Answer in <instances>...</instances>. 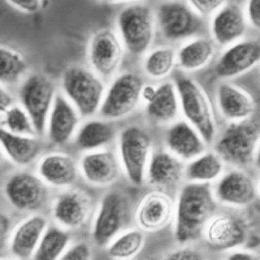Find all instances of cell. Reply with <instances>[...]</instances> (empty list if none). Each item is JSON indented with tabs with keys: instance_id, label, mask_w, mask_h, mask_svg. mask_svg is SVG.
<instances>
[{
	"instance_id": "obj_10",
	"label": "cell",
	"mask_w": 260,
	"mask_h": 260,
	"mask_svg": "<svg viewBox=\"0 0 260 260\" xmlns=\"http://www.w3.org/2000/svg\"><path fill=\"white\" fill-rule=\"evenodd\" d=\"M8 203L21 212H34L42 208L47 199V186L36 175L21 172L12 175L4 185Z\"/></svg>"
},
{
	"instance_id": "obj_1",
	"label": "cell",
	"mask_w": 260,
	"mask_h": 260,
	"mask_svg": "<svg viewBox=\"0 0 260 260\" xmlns=\"http://www.w3.org/2000/svg\"><path fill=\"white\" fill-rule=\"evenodd\" d=\"M216 198L210 183L190 182L182 187L176 206L175 237L178 243L198 240L212 219Z\"/></svg>"
},
{
	"instance_id": "obj_38",
	"label": "cell",
	"mask_w": 260,
	"mask_h": 260,
	"mask_svg": "<svg viewBox=\"0 0 260 260\" xmlns=\"http://www.w3.org/2000/svg\"><path fill=\"white\" fill-rule=\"evenodd\" d=\"M161 260H206L203 255L191 247H182L168 252Z\"/></svg>"
},
{
	"instance_id": "obj_14",
	"label": "cell",
	"mask_w": 260,
	"mask_h": 260,
	"mask_svg": "<svg viewBox=\"0 0 260 260\" xmlns=\"http://www.w3.org/2000/svg\"><path fill=\"white\" fill-rule=\"evenodd\" d=\"M91 212V198L78 189L68 190L57 197L52 204L55 221L67 229L83 226Z\"/></svg>"
},
{
	"instance_id": "obj_7",
	"label": "cell",
	"mask_w": 260,
	"mask_h": 260,
	"mask_svg": "<svg viewBox=\"0 0 260 260\" xmlns=\"http://www.w3.org/2000/svg\"><path fill=\"white\" fill-rule=\"evenodd\" d=\"M55 96V86L43 74H30L21 86V104L31 118L37 134H43L47 129V120Z\"/></svg>"
},
{
	"instance_id": "obj_17",
	"label": "cell",
	"mask_w": 260,
	"mask_h": 260,
	"mask_svg": "<svg viewBox=\"0 0 260 260\" xmlns=\"http://www.w3.org/2000/svg\"><path fill=\"white\" fill-rule=\"evenodd\" d=\"M215 198L226 206L245 207L256 198L257 189L247 173L231 171L222 176L215 187Z\"/></svg>"
},
{
	"instance_id": "obj_13",
	"label": "cell",
	"mask_w": 260,
	"mask_h": 260,
	"mask_svg": "<svg viewBox=\"0 0 260 260\" xmlns=\"http://www.w3.org/2000/svg\"><path fill=\"white\" fill-rule=\"evenodd\" d=\"M260 62V42L255 39L240 41L224 51L215 67L221 78H236L247 73Z\"/></svg>"
},
{
	"instance_id": "obj_9",
	"label": "cell",
	"mask_w": 260,
	"mask_h": 260,
	"mask_svg": "<svg viewBox=\"0 0 260 260\" xmlns=\"http://www.w3.org/2000/svg\"><path fill=\"white\" fill-rule=\"evenodd\" d=\"M142 87V81L136 74H120L104 94L101 115L108 120H117L129 116L141 101Z\"/></svg>"
},
{
	"instance_id": "obj_41",
	"label": "cell",
	"mask_w": 260,
	"mask_h": 260,
	"mask_svg": "<svg viewBox=\"0 0 260 260\" xmlns=\"http://www.w3.org/2000/svg\"><path fill=\"white\" fill-rule=\"evenodd\" d=\"M11 226H12V221L9 219V216L3 211H0V251L3 250L11 238Z\"/></svg>"
},
{
	"instance_id": "obj_32",
	"label": "cell",
	"mask_w": 260,
	"mask_h": 260,
	"mask_svg": "<svg viewBox=\"0 0 260 260\" xmlns=\"http://www.w3.org/2000/svg\"><path fill=\"white\" fill-rule=\"evenodd\" d=\"M146 238L142 231L130 229L118 234L108 245V255L113 260H132L142 251Z\"/></svg>"
},
{
	"instance_id": "obj_34",
	"label": "cell",
	"mask_w": 260,
	"mask_h": 260,
	"mask_svg": "<svg viewBox=\"0 0 260 260\" xmlns=\"http://www.w3.org/2000/svg\"><path fill=\"white\" fill-rule=\"evenodd\" d=\"M27 69L25 57L12 48L0 46V83H16Z\"/></svg>"
},
{
	"instance_id": "obj_21",
	"label": "cell",
	"mask_w": 260,
	"mask_h": 260,
	"mask_svg": "<svg viewBox=\"0 0 260 260\" xmlns=\"http://www.w3.org/2000/svg\"><path fill=\"white\" fill-rule=\"evenodd\" d=\"M46 231L47 220L43 216H29L27 219L22 220L11 233L9 250L17 259H31Z\"/></svg>"
},
{
	"instance_id": "obj_37",
	"label": "cell",
	"mask_w": 260,
	"mask_h": 260,
	"mask_svg": "<svg viewBox=\"0 0 260 260\" xmlns=\"http://www.w3.org/2000/svg\"><path fill=\"white\" fill-rule=\"evenodd\" d=\"M189 4L195 13H198L199 16H203L219 11L225 3L220 2V0H192Z\"/></svg>"
},
{
	"instance_id": "obj_40",
	"label": "cell",
	"mask_w": 260,
	"mask_h": 260,
	"mask_svg": "<svg viewBox=\"0 0 260 260\" xmlns=\"http://www.w3.org/2000/svg\"><path fill=\"white\" fill-rule=\"evenodd\" d=\"M8 3L26 13L38 12L39 9L45 7L43 4H47L46 2H39V0H9Z\"/></svg>"
},
{
	"instance_id": "obj_19",
	"label": "cell",
	"mask_w": 260,
	"mask_h": 260,
	"mask_svg": "<svg viewBox=\"0 0 260 260\" xmlns=\"http://www.w3.org/2000/svg\"><path fill=\"white\" fill-rule=\"evenodd\" d=\"M216 101L221 115L232 122L250 120L256 111L254 98L245 89L232 83L225 82L219 86Z\"/></svg>"
},
{
	"instance_id": "obj_47",
	"label": "cell",
	"mask_w": 260,
	"mask_h": 260,
	"mask_svg": "<svg viewBox=\"0 0 260 260\" xmlns=\"http://www.w3.org/2000/svg\"><path fill=\"white\" fill-rule=\"evenodd\" d=\"M0 260H17V259H0Z\"/></svg>"
},
{
	"instance_id": "obj_48",
	"label": "cell",
	"mask_w": 260,
	"mask_h": 260,
	"mask_svg": "<svg viewBox=\"0 0 260 260\" xmlns=\"http://www.w3.org/2000/svg\"><path fill=\"white\" fill-rule=\"evenodd\" d=\"M259 194H260V182H259Z\"/></svg>"
},
{
	"instance_id": "obj_15",
	"label": "cell",
	"mask_w": 260,
	"mask_h": 260,
	"mask_svg": "<svg viewBox=\"0 0 260 260\" xmlns=\"http://www.w3.org/2000/svg\"><path fill=\"white\" fill-rule=\"evenodd\" d=\"M204 237L208 245L219 251L236 250L247 238V232L242 220L233 216H216L204 228Z\"/></svg>"
},
{
	"instance_id": "obj_33",
	"label": "cell",
	"mask_w": 260,
	"mask_h": 260,
	"mask_svg": "<svg viewBox=\"0 0 260 260\" xmlns=\"http://www.w3.org/2000/svg\"><path fill=\"white\" fill-rule=\"evenodd\" d=\"M177 55L175 50L168 46H162L151 51L145 59V72L154 80L168 77L175 69Z\"/></svg>"
},
{
	"instance_id": "obj_3",
	"label": "cell",
	"mask_w": 260,
	"mask_h": 260,
	"mask_svg": "<svg viewBox=\"0 0 260 260\" xmlns=\"http://www.w3.org/2000/svg\"><path fill=\"white\" fill-rule=\"evenodd\" d=\"M260 139V124L252 120L232 122L216 143V154L240 168H246L255 161Z\"/></svg>"
},
{
	"instance_id": "obj_46",
	"label": "cell",
	"mask_w": 260,
	"mask_h": 260,
	"mask_svg": "<svg viewBox=\"0 0 260 260\" xmlns=\"http://www.w3.org/2000/svg\"><path fill=\"white\" fill-rule=\"evenodd\" d=\"M4 159H6V155H4L3 148H2V146H0V166L4 162Z\"/></svg>"
},
{
	"instance_id": "obj_8",
	"label": "cell",
	"mask_w": 260,
	"mask_h": 260,
	"mask_svg": "<svg viewBox=\"0 0 260 260\" xmlns=\"http://www.w3.org/2000/svg\"><path fill=\"white\" fill-rule=\"evenodd\" d=\"M127 222V201L121 191L107 192L101 202L92 225V241L98 246L110 245Z\"/></svg>"
},
{
	"instance_id": "obj_22",
	"label": "cell",
	"mask_w": 260,
	"mask_h": 260,
	"mask_svg": "<svg viewBox=\"0 0 260 260\" xmlns=\"http://www.w3.org/2000/svg\"><path fill=\"white\" fill-rule=\"evenodd\" d=\"M173 213V202L160 191L150 192L141 201L136 212L137 222L143 231L156 232L169 224Z\"/></svg>"
},
{
	"instance_id": "obj_28",
	"label": "cell",
	"mask_w": 260,
	"mask_h": 260,
	"mask_svg": "<svg viewBox=\"0 0 260 260\" xmlns=\"http://www.w3.org/2000/svg\"><path fill=\"white\" fill-rule=\"evenodd\" d=\"M215 55V46L207 38H197L187 42L180 48L177 61L181 69L195 72L207 67Z\"/></svg>"
},
{
	"instance_id": "obj_18",
	"label": "cell",
	"mask_w": 260,
	"mask_h": 260,
	"mask_svg": "<svg viewBox=\"0 0 260 260\" xmlns=\"http://www.w3.org/2000/svg\"><path fill=\"white\" fill-rule=\"evenodd\" d=\"M78 125V111L67 98L57 94L47 120V133L51 142L57 146L67 145L77 132Z\"/></svg>"
},
{
	"instance_id": "obj_20",
	"label": "cell",
	"mask_w": 260,
	"mask_h": 260,
	"mask_svg": "<svg viewBox=\"0 0 260 260\" xmlns=\"http://www.w3.org/2000/svg\"><path fill=\"white\" fill-rule=\"evenodd\" d=\"M83 178L94 186H107L117 180L120 164L112 151L96 150L85 154L80 162Z\"/></svg>"
},
{
	"instance_id": "obj_30",
	"label": "cell",
	"mask_w": 260,
	"mask_h": 260,
	"mask_svg": "<svg viewBox=\"0 0 260 260\" xmlns=\"http://www.w3.org/2000/svg\"><path fill=\"white\" fill-rule=\"evenodd\" d=\"M224 162L216 152H204L186 167V177L197 183H210L221 177Z\"/></svg>"
},
{
	"instance_id": "obj_39",
	"label": "cell",
	"mask_w": 260,
	"mask_h": 260,
	"mask_svg": "<svg viewBox=\"0 0 260 260\" xmlns=\"http://www.w3.org/2000/svg\"><path fill=\"white\" fill-rule=\"evenodd\" d=\"M246 18L251 27L260 30V0L248 2L246 6Z\"/></svg>"
},
{
	"instance_id": "obj_31",
	"label": "cell",
	"mask_w": 260,
	"mask_h": 260,
	"mask_svg": "<svg viewBox=\"0 0 260 260\" xmlns=\"http://www.w3.org/2000/svg\"><path fill=\"white\" fill-rule=\"evenodd\" d=\"M71 236L59 226H50L42 237L32 260H59L68 250Z\"/></svg>"
},
{
	"instance_id": "obj_45",
	"label": "cell",
	"mask_w": 260,
	"mask_h": 260,
	"mask_svg": "<svg viewBox=\"0 0 260 260\" xmlns=\"http://www.w3.org/2000/svg\"><path fill=\"white\" fill-rule=\"evenodd\" d=\"M255 164H256L257 168L260 169V139H259V145H257V148H256V154H255Z\"/></svg>"
},
{
	"instance_id": "obj_2",
	"label": "cell",
	"mask_w": 260,
	"mask_h": 260,
	"mask_svg": "<svg viewBox=\"0 0 260 260\" xmlns=\"http://www.w3.org/2000/svg\"><path fill=\"white\" fill-rule=\"evenodd\" d=\"M180 107L183 116L206 143H211L217 133L215 112L210 98L191 78L181 77L176 81Z\"/></svg>"
},
{
	"instance_id": "obj_35",
	"label": "cell",
	"mask_w": 260,
	"mask_h": 260,
	"mask_svg": "<svg viewBox=\"0 0 260 260\" xmlns=\"http://www.w3.org/2000/svg\"><path fill=\"white\" fill-rule=\"evenodd\" d=\"M2 126L3 129L13 134H18V136L34 137L37 134L31 118L29 117L26 111L20 106H12L4 113Z\"/></svg>"
},
{
	"instance_id": "obj_16",
	"label": "cell",
	"mask_w": 260,
	"mask_h": 260,
	"mask_svg": "<svg viewBox=\"0 0 260 260\" xmlns=\"http://www.w3.org/2000/svg\"><path fill=\"white\" fill-rule=\"evenodd\" d=\"M247 18L245 12L237 4L225 3L212 15L211 32L220 46H232L246 34Z\"/></svg>"
},
{
	"instance_id": "obj_44",
	"label": "cell",
	"mask_w": 260,
	"mask_h": 260,
	"mask_svg": "<svg viewBox=\"0 0 260 260\" xmlns=\"http://www.w3.org/2000/svg\"><path fill=\"white\" fill-rule=\"evenodd\" d=\"M156 92H157V87L154 85H146L142 87V91H141V98H142L143 101L146 103H150L155 99L156 96Z\"/></svg>"
},
{
	"instance_id": "obj_4",
	"label": "cell",
	"mask_w": 260,
	"mask_h": 260,
	"mask_svg": "<svg viewBox=\"0 0 260 260\" xmlns=\"http://www.w3.org/2000/svg\"><path fill=\"white\" fill-rule=\"evenodd\" d=\"M65 96L85 117L101 111L104 99V83L99 76L81 67H72L62 74Z\"/></svg>"
},
{
	"instance_id": "obj_43",
	"label": "cell",
	"mask_w": 260,
	"mask_h": 260,
	"mask_svg": "<svg viewBox=\"0 0 260 260\" xmlns=\"http://www.w3.org/2000/svg\"><path fill=\"white\" fill-rule=\"evenodd\" d=\"M13 106V98L0 85V113H6Z\"/></svg>"
},
{
	"instance_id": "obj_25",
	"label": "cell",
	"mask_w": 260,
	"mask_h": 260,
	"mask_svg": "<svg viewBox=\"0 0 260 260\" xmlns=\"http://www.w3.org/2000/svg\"><path fill=\"white\" fill-rule=\"evenodd\" d=\"M0 146L6 157L20 167L30 166L41 152V145L36 137L18 136L3 127H0Z\"/></svg>"
},
{
	"instance_id": "obj_36",
	"label": "cell",
	"mask_w": 260,
	"mask_h": 260,
	"mask_svg": "<svg viewBox=\"0 0 260 260\" xmlns=\"http://www.w3.org/2000/svg\"><path fill=\"white\" fill-rule=\"evenodd\" d=\"M91 248L87 243L78 242L68 247L59 260H91Z\"/></svg>"
},
{
	"instance_id": "obj_42",
	"label": "cell",
	"mask_w": 260,
	"mask_h": 260,
	"mask_svg": "<svg viewBox=\"0 0 260 260\" xmlns=\"http://www.w3.org/2000/svg\"><path fill=\"white\" fill-rule=\"evenodd\" d=\"M226 260H260V256L256 252L247 250H233L226 256Z\"/></svg>"
},
{
	"instance_id": "obj_5",
	"label": "cell",
	"mask_w": 260,
	"mask_h": 260,
	"mask_svg": "<svg viewBox=\"0 0 260 260\" xmlns=\"http://www.w3.org/2000/svg\"><path fill=\"white\" fill-rule=\"evenodd\" d=\"M118 150L126 177L133 185H142L151 159V137L142 127H126L120 136Z\"/></svg>"
},
{
	"instance_id": "obj_29",
	"label": "cell",
	"mask_w": 260,
	"mask_h": 260,
	"mask_svg": "<svg viewBox=\"0 0 260 260\" xmlns=\"http://www.w3.org/2000/svg\"><path fill=\"white\" fill-rule=\"evenodd\" d=\"M115 138V127L107 121L91 120L80 127L76 136V145L85 151L101 150Z\"/></svg>"
},
{
	"instance_id": "obj_6",
	"label": "cell",
	"mask_w": 260,
	"mask_h": 260,
	"mask_svg": "<svg viewBox=\"0 0 260 260\" xmlns=\"http://www.w3.org/2000/svg\"><path fill=\"white\" fill-rule=\"evenodd\" d=\"M121 41L127 51L142 55L154 41L155 20L151 9L146 6H130L117 18Z\"/></svg>"
},
{
	"instance_id": "obj_24",
	"label": "cell",
	"mask_w": 260,
	"mask_h": 260,
	"mask_svg": "<svg viewBox=\"0 0 260 260\" xmlns=\"http://www.w3.org/2000/svg\"><path fill=\"white\" fill-rule=\"evenodd\" d=\"M39 178L55 187L71 186L78 175L77 164L67 154L53 152L41 159L38 164Z\"/></svg>"
},
{
	"instance_id": "obj_23",
	"label": "cell",
	"mask_w": 260,
	"mask_h": 260,
	"mask_svg": "<svg viewBox=\"0 0 260 260\" xmlns=\"http://www.w3.org/2000/svg\"><path fill=\"white\" fill-rule=\"evenodd\" d=\"M171 154L178 159L194 160L204 154L206 142L201 134L186 121H178L169 127L166 138Z\"/></svg>"
},
{
	"instance_id": "obj_27",
	"label": "cell",
	"mask_w": 260,
	"mask_h": 260,
	"mask_svg": "<svg viewBox=\"0 0 260 260\" xmlns=\"http://www.w3.org/2000/svg\"><path fill=\"white\" fill-rule=\"evenodd\" d=\"M180 111V99L177 89L171 82L157 86L156 96L147 104V113L152 120L160 124L173 121Z\"/></svg>"
},
{
	"instance_id": "obj_11",
	"label": "cell",
	"mask_w": 260,
	"mask_h": 260,
	"mask_svg": "<svg viewBox=\"0 0 260 260\" xmlns=\"http://www.w3.org/2000/svg\"><path fill=\"white\" fill-rule=\"evenodd\" d=\"M157 24L166 38L180 41L201 30L202 18L185 3H166L157 11Z\"/></svg>"
},
{
	"instance_id": "obj_12",
	"label": "cell",
	"mask_w": 260,
	"mask_h": 260,
	"mask_svg": "<svg viewBox=\"0 0 260 260\" xmlns=\"http://www.w3.org/2000/svg\"><path fill=\"white\" fill-rule=\"evenodd\" d=\"M124 47L112 30H101L90 41V64L101 77L110 78L122 61Z\"/></svg>"
},
{
	"instance_id": "obj_26",
	"label": "cell",
	"mask_w": 260,
	"mask_h": 260,
	"mask_svg": "<svg viewBox=\"0 0 260 260\" xmlns=\"http://www.w3.org/2000/svg\"><path fill=\"white\" fill-rule=\"evenodd\" d=\"M183 164L168 151H156L151 155L147 167V180L155 186H171L181 180Z\"/></svg>"
}]
</instances>
